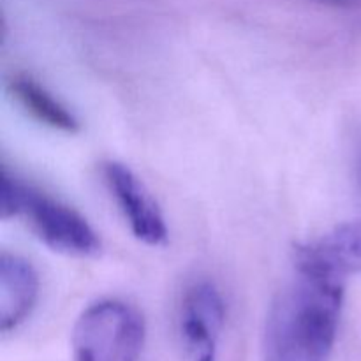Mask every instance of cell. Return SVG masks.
<instances>
[{"label":"cell","mask_w":361,"mask_h":361,"mask_svg":"<svg viewBox=\"0 0 361 361\" xmlns=\"http://www.w3.org/2000/svg\"><path fill=\"white\" fill-rule=\"evenodd\" d=\"M274 298L261 338L263 361H328L337 342L344 281L296 270Z\"/></svg>","instance_id":"cell-1"},{"label":"cell","mask_w":361,"mask_h":361,"mask_svg":"<svg viewBox=\"0 0 361 361\" xmlns=\"http://www.w3.org/2000/svg\"><path fill=\"white\" fill-rule=\"evenodd\" d=\"M0 214L2 219L23 215L35 235L55 252L67 256H95L101 240L87 219L74 208L27 187L2 169L0 180Z\"/></svg>","instance_id":"cell-2"},{"label":"cell","mask_w":361,"mask_h":361,"mask_svg":"<svg viewBox=\"0 0 361 361\" xmlns=\"http://www.w3.org/2000/svg\"><path fill=\"white\" fill-rule=\"evenodd\" d=\"M147 328L136 307L118 298L90 303L71 335L73 361H140Z\"/></svg>","instance_id":"cell-3"},{"label":"cell","mask_w":361,"mask_h":361,"mask_svg":"<svg viewBox=\"0 0 361 361\" xmlns=\"http://www.w3.org/2000/svg\"><path fill=\"white\" fill-rule=\"evenodd\" d=\"M226 323V303L217 286L196 281L185 289L178 314V335L187 361H215Z\"/></svg>","instance_id":"cell-4"},{"label":"cell","mask_w":361,"mask_h":361,"mask_svg":"<svg viewBox=\"0 0 361 361\" xmlns=\"http://www.w3.org/2000/svg\"><path fill=\"white\" fill-rule=\"evenodd\" d=\"M102 176L116 207L140 242L159 247L168 242V226L157 201L140 176L122 162H106Z\"/></svg>","instance_id":"cell-5"},{"label":"cell","mask_w":361,"mask_h":361,"mask_svg":"<svg viewBox=\"0 0 361 361\" xmlns=\"http://www.w3.org/2000/svg\"><path fill=\"white\" fill-rule=\"evenodd\" d=\"M296 270L342 279L361 271V221L345 222L296 250Z\"/></svg>","instance_id":"cell-6"},{"label":"cell","mask_w":361,"mask_h":361,"mask_svg":"<svg viewBox=\"0 0 361 361\" xmlns=\"http://www.w3.org/2000/svg\"><path fill=\"white\" fill-rule=\"evenodd\" d=\"M39 298V277L34 267L16 254L0 256V328L16 330L34 310Z\"/></svg>","instance_id":"cell-7"},{"label":"cell","mask_w":361,"mask_h":361,"mask_svg":"<svg viewBox=\"0 0 361 361\" xmlns=\"http://www.w3.org/2000/svg\"><path fill=\"white\" fill-rule=\"evenodd\" d=\"M9 90L16 97V101L23 106V109H27L35 120L44 126L63 130V133L78 130L76 116L30 76H25V74L14 76L9 81Z\"/></svg>","instance_id":"cell-8"},{"label":"cell","mask_w":361,"mask_h":361,"mask_svg":"<svg viewBox=\"0 0 361 361\" xmlns=\"http://www.w3.org/2000/svg\"><path fill=\"white\" fill-rule=\"evenodd\" d=\"M360 164H361V161H360ZM360 168H361V166H360Z\"/></svg>","instance_id":"cell-9"}]
</instances>
